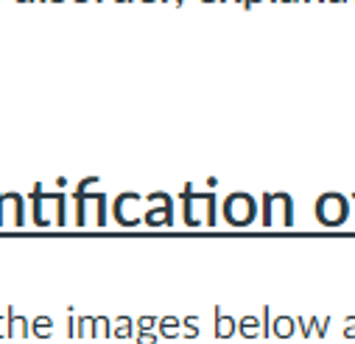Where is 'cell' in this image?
Listing matches in <instances>:
<instances>
[{"label":"cell","instance_id":"1","mask_svg":"<svg viewBox=\"0 0 355 344\" xmlns=\"http://www.w3.org/2000/svg\"><path fill=\"white\" fill-rule=\"evenodd\" d=\"M349 213V205L341 194H324L316 202V216L322 218V224H341Z\"/></svg>","mask_w":355,"mask_h":344},{"label":"cell","instance_id":"2","mask_svg":"<svg viewBox=\"0 0 355 344\" xmlns=\"http://www.w3.org/2000/svg\"><path fill=\"white\" fill-rule=\"evenodd\" d=\"M224 216L230 218V224H249L254 216V202L246 194H232L224 202Z\"/></svg>","mask_w":355,"mask_h":344}]
</instances>
